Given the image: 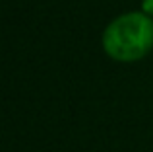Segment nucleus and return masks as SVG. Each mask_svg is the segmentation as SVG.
I'll return each instance as SVG.
<instances>
[{"mask_svg": "<svg viewBox=\"0 0 153 152\" xmlns=\"http://www.w3.org/2000/svg\"><path fill=\"white\" fill-rule=\"evenodd\" d=\"M101 47L116 62H136L153 51V18L142 10L124 12L107 23Z\"/></svg>", "mask_w": 153, "mask_h": 152, "instance_id": "obj_1", "label": "nucleus"}, {"mask_svg": "<svg viewBox=\"0 0 153 152\" xmlns=\"http://www.w3.org/2000/svg\"><path fill=\"white\" fill-rule=\"evenodd\" d=\"M142 12L153 18V0H142Z\"/></svg>", "mask_w": 153, "mask_h": 152, "instance_id": "obj_2", "label": "nucleus"}]
</instances>
